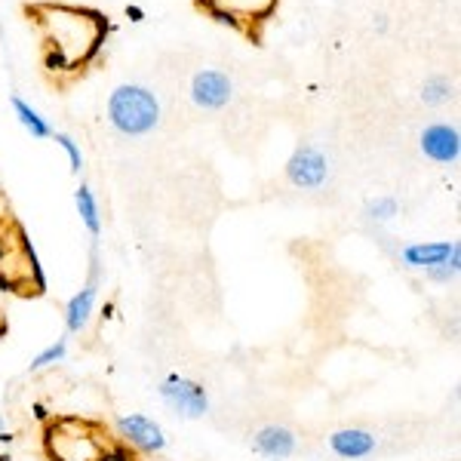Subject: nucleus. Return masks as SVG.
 <instances>
[{"instance_id":"1","label":"nucleus","mask_w":461,"mask_h":461,"mask_svg":"<svg viewBox=\"0 0 461 461\" xmlns=\"http://www.w3.org/2000/svg\"><path fill=\"white\" fill-rule=\"evenodd\" d=\"M37 25L47 41L43 65L53 74H71L80 71L86 62L99 56L102 43L108 34V22L102 13L84 10V6H65V4H47L34 6Z\"/></svg>"},{"instance_id":"2","label":"nucleus","mask_w":461,"mask_h":461,"mask_svg":"<svg viewBox=\"0 0 461 461\" xmlns=\"http://www.w3.org/2000/svg\"><path fill=\"white\" fill-rule=\"evenodd\" d=\"M114 443L111 430L84 415H53L43 421L41 449L50 461H99L102 452Z\"/></svg>"},{"instance_id":"3","label":"nucleus","mask_w":461,"mask_h":461,"mask_svg":"<svg viewBox=\"0 0 461 461\" xmlns=\"http://www.w3.org/2000/svg\"><path fill=\"white\" fill-rule=\"evenodd\" d=\"M108 123L121 136H148L160 123V102L142 84H121L108 95Z\"/></svg>"},{"instance_id":"4","label":"nucleus","mask_w":461,"mask_h":461,"mask_svg":"<svg viewBox=\"0 0 461 461\" xmlns=\"http://www.w3.org/2000/svg\"><path fill=\"white\" fill-rule=\"evenodd\" d=\"M160 400L182 419H203L210 412V393H206L203 384L176 373L160 382Z\"/></svg>"},{"instance_id":"5","label":"nucleus","mask_w":461,"mask_h":461,"mask_svg":"<svg viewBox=\"0 0 461 461\" xmlns=\"http://www.w3.org/2000/svg\"><path fill=\"white\" fill-rule=\"evenodd\" d=\"M280 0H200V10H206L219 25L228 28H247L258 25L277 10Z\"/></svg>"},{"instance_id":"6","label":"nucleus","mask_w":461,"mask_h":461,"mask_svg":"<svg viewBox=\"0 0 461 461\" xmlns=\"http://www.w3.org/2000/svg\"><path fill=\"white\" fill-rule=\"evenodd\" d=\"M117 440L132 446L139 456H158V452L167 449V434L158 421H151L148 415H121L117 419Z\"/></svg>"},{"instance_id":"7","label":"nucleus","mask_w":461,"mask_h":461,"mask_svg":"<svg viewBox=\"0 0 461 461\" xmlns=\"http://www.w3.org/2000/svg\"><path fill=\"white\" fill-rule=\"evenodd\" d=\"M286 178L295 185V188L314 191L330 178V163H326V154L317 151L314 145H302L293 151V158L286 163Z\"/></svg>"},{"instance_id":"8","label":"nucleus","mask_w":461,"mask_h":461,"mask_svg":"<svg viewBox=\"0 0 461 461\" xmlns=\"http://www.w3.org/2000/svg\"><path fill=\"white\" fill-rule=\"evenodd\" d=\"M95 299H99V256L93 252L89 258V280L84 289L71 295L68 304H65V330L68 332H84L93 320L95 311Z\"/></svg>"},{"instance_id":"9","label":"nucleus","mask_w":461,"mask_h":461,"mask_svg":"<svg viewBox=\"0 0 461 461\" xmlns=\"http://www.w3.org/2000/svg\"><path fill=\"white\" fill-rule=\"evenodd\" d=\"M230 77L225 71H215V68H206V71H197L194 80H191V102L203 111H219L225 108L230 102Z\"/></svg>"},{"instance_id":"10","label":"nucleus","mask_w":461,"mask_h":461,"mask_svg":"<svg viewBox=\"0 0 461 461\" xmlns=\"http://www.w3.org/2000/svg\"><path fill=\"white\" fill-rule=\"evenodd\" d=\"M421 151H425V158H430L434 163H443V167L456 163L461 158L458 130H456V126H449V123L425 126V132H421Z\"/></svg>"},{"instance_id":"11","label":"nucleus","mask_w":461,"mask_h":461,"mask_svg":"<svg viewBox=\"0 0 461 461\" xmlns=\"http://www.w3.org/2000/svg\"><path fill=\"white\" fill-rule=\"evenodd\" d=\"M458 249V243L452 240H428V243H409L400 252V258H403L406 267H415V271H434L437 265L449 262V256Z\"/></svg>"},{"instance_id":"12","label":"nucleus","mask_w":461,"mask_h":461,"mask_svg":"<svg viewBox=\"0 0 461 461\" xmlns=\"http://www.w3.org/2000/svg\"><path fill=\"white\" fill-rule=\"evenodd\" d=\"M252 449L271 461H284L295 452V434L284 425H265L252 434Z\"/></svg>"},{"instance_id":"13","label":"nucleus","mask_w":461,"mask_h":461,"mask_svg":"<svg viewBox=\"0 0 461 461\" xmlns=\"http://www.w3.org/2000/svg\"><path fill=\"white\" fill-rule=\"evenodd\" d=\"M330 449L336 452L339 458H348V461L366 458L375 452V434L366 428H341L330 437Z\"/></svg>"},{"instance_id":"14","label":"nucleus","mask_w":461,"mask_h":461,"mask_svg":"<svg viewBox=\"0 0 461 461\" xmlns=\"http://www.w3.org/2000/svg\"><path fill=\"white\" fill-rule=\"evenodd\" d=\"M10 105H13V111H16L19 123L32 132V139H50V136H53V126L47 123V117H43L41 111L32 105V102H25L22 95H13Z\"/></svg>"},{"instance_id":"15","label":"nucleus","mask_w":461,"mask_h":461,"mask_svg":"<svg viewBox=\"0 0 461 461\" xmlns=\"http://www.w3.org/2000/svg\"><path fill=\"white\" fill-rule=\"evenodd\" d=\"M74 206H77V215H80V221H84V228L93 237H99L102 234V212H99V200H95L89 185H80V188L74 191Z\"/></svg>"},{"instance_id":"16","label":"nucleus","mask_w":461,"mask_h":461,"mask_svg":"<svg viewBox=\"0 0 461 461\" xmlns=\"http://www.w3.org/2000/svg\"><path fill=\"white\" fill-rule=\"evenodd\" d=\"M449 99H452V84L443 74H434V77H428L425 84H421V102H425V105H443V102H449Z\"/></svg>"},{"instance_id":"17","label":"nucleus","mask_w":461,"mask_h":461,"mask_svg":"<svg viewBox=\"0 0 461 461\" xmlns=\"http://www.w3.org/2000/svg\"><path fill=\"white\" fill-rule=\"evenodd\" d=\"M65 354H68V339L62 336V339H56L53 345L43 348V351L32 360V366H28V369H32V373H43V369H50V366H56V363H62Z\"/></svg>"},{"instance_id":"18","label":"nucleus","mask_w":461,"mask_h":461,"mask_svg":"<svg viewBox=\"0 0 461 461\" xmlns=\"http://www.w3.org/2000/svg\"><path fill=\"white\" fill-rule=\"evenodd\" d=\"M458 271H461V247L452 252L449 262H443V265H437L434 271H428V277L434 280V284H452V280L458 277Z\"/></svg>"},{"instance_id":"19","label":"nucleus","mask_w":461,"mask_h":461,"mask_svg":"<svg viewBox=\"0 0 461 461\" xmlns=\"http://www.w3.org/2000/svg\"><path fill=\"white\" fill-rule=\"evenodd\" d=\"M53 142L65 151V158H68V163H71V173H80V169H84V154H80V145L74 142L68 132H53Z\"/></svg>"},{"instance_id":"20","label":"nucleus","mask_w":461,"mask_h":461,"mask_svg":"<svg viewBox=\"0 0 461 461\" xmlns=\"http://www.w3.org/2000/svg\"><path fill=\"white\" fill-rule=\"evenodd\" d=\"M397 212H400V206H397V200H393V197H375V200H369V203H366V215L373 221H391Z\"/></svg>"},{"instance_id":"21","label":"nucleus","mask_w":461,"mask_h":461,"mask_svg":"<svg viewBox=\"0 0 461 461\" xmlns=\"http://www.w3.org/2000/svg\"><path fill=\"white\" fill-rule=\"evenodd\" d=\"M99 461H142V456H139V452L132 449V446H126V443H121L114 437V443H111L108 449L102 452Z\"/></svg>"},{"instance_id":"22","label":"nucleus","mask_w":461,"mask_h":461,"mask_svg":"<svg viewBox=\"0 0 461 461\" xmlns=\"http://www.w3.org/2000/svg\"><path fill=\"white\" fill-rule=\"evenodd\" d=\"M126 16H130L132 22H142L145 19V10H142V6H126Z\"/></svg>"},{"instance_id":"23","label":"nucleus","mask_w":461,"mask_h":461,"mask_svg":"<svg viewBox=\"0 0 461 461\" xmlns=\"http://www.w3.org/2000/svg\"><path fill=\"white\" fill-rule=\"evenodd\" d=\"M34 415H37V421H50V419H53V415L47 412V406H43V403H34Z\"/></svg>"},{"instance_id":"24","label":"nucleus","mask_w":461,"mask_h":461,"mask_svg":"<svg viewBox=\"0 0 461 461\" xmlns=\"http://www.w3.org/2000/svg\"><path fill=\"white\" fill-rule=\"evenodd\" d=\"M4 428H6V421H4V415H0V434H6V430H4Z\"/></svg>"}]
</instances>
